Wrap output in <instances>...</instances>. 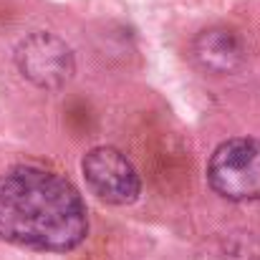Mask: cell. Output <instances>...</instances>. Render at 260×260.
Instances as JSON below:
<instances>
[{
	"mask_svg": "<svg viewBox=\"0 0 260 260\" xmlns=\"http://www.w3.org/2000/svg\"><path fill=\"white\" fill-rule=\"evenodd\" d=\"M86 235V202L71 179L41 165H15L0 174V240L38 253H69Z\"/></svg>",
	"mask_w": 260,
	"mask_h": 260,
	"instance_id": "obj_1",
	"label": "cell"
},
{
	"mask_svg": "<svg viewBox=\"0 0 260 260\" xmlns=\"http://www.w3.org/2000/svg\"><path fill=\"white\" fill-rule=\"evenodd\" d=\"M207 182L230 202H258L260 142L253 137H235L217 144L207 162Z\"/></svg>",
	"mask_w": 260,
	"mask_h": 260,
	"instance_id": "obj_2",
	"label": "cell"
},
{
	"mask_svg": "<svg viewBox=\"0 0 260 260\" xmlns=\"http://www.w3.org/2000/svg\"><path fill=\"white\" fill-rule=\"evenodd\" d=\"M15 66L25 81L46 91L66 86L76 74L74 51L63 38L48 30H36L18 43Z\"/></svg>",
	"mask_w": 260,
	"mask_h": 260,
	"instance_id": "obj_3",
	"label": "cell"
},
{
	"mask_svg": "<svg viewBox=\"0 0 260 260\" xmlns=\"http://www.w3.org/2000/svg\"><path fill=\"white\" fill-rule=\"evenodd\" d=\"M86 187L106 205H132L142 192V179L132 159L116 147H93L81 159Z\"/></svg>",
	"mask_w": 260,
	"mask_h": 260,
	"instance_id": "obj_4",
	"label": "cell"
},
{
	"mask_svg": "<svg viewBox=\"0 0 260 260\" xmlns=\"http://www.w3.org/2000/svg\"><path fill=\"white\" fill-rule=\"evenodd\" d=\"M192 56L202 71L222 76L238 71L245 63L248 48L238 30L228 25H212L197 33V38L192 41Z\"/></svg>",
	"mask_w": 260,
	"mask_h": 260,
	"instance_id": "obj_5",
	"label": "cell"
}]
</instances>
